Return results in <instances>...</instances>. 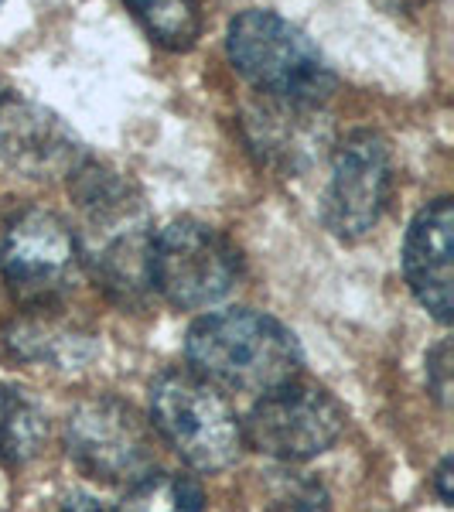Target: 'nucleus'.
Here are the masks:
<instances>
[{
    "mask_svg": "<svg viewBox=\"0 0 454 512\" xmlns=\"http://www.w3.org/2000/svg\"><path fill=\"white\" fill-rule=\"evenodd\" d=\"M72 202L79 209V256L89 263L96 284L110 301L140 304L151 294V216L144 198L127 178L99 164H82L69 178Z\"/></svg>",
    "mask_w": 454,
    "mask_h": 512,
    "instance_id": "nucleus-1",
    "label": "nucleus"
},
{
    "mask_svg": "<svg viewBox=\"0 0 454 512\" xmlns=\"http://www.w3.org/2000/svg\"><path fill=\"white\" fill-rule=\"evenodd\" d=\"M192 373L219 390L270 393L304 369V349L284 321L267 311L229 308L198 318L185 335Z\"/></svg>",
    "mask_w": 454,
    "mask_h": 512,
    "instance_id": "nucleus-2",
    "label": "nucleus"
},
{
    "mask_svg": "<svg viewBox=\"0 0 454 512\" xmlns=\"http://www.w3.org/2000/svg\"><path fill=\"white\" fill-rule=\"evenodd\" d=\"M226 52L233 69L267 99L318 106L335 93L338 79L325 55L277 11H243L229 24Z\"/></svg>",
    "mask_w": 454,
    "mask_h": 512,
    "instance_id": "nucleus-3",
    "label": "nucleus"
},
{
    "mask_svg": "<svg viewBox=\"0 0 454 512\" xmlns=\"http://www.w3.org/2000/svg\"><path fill=\"white\" fill-rule=\"evenodd\" d=\"M151 420L181 461L198 472H226L243 454V420L209 379L171 369L151 386Z\"/></svg>",
    "mask_w": 454,
    "mask_h": 512,
    "instance_id": "nucleus-4",
    "label": "nucleus"
},
{
    "mask_svg": "<svg viewBox=\"0 0 454 512\" xmlns=\"http://www.w3.org/2000/svg\"><path fill=\"white\" fill-rule=\"evenodd\" d=\"M243 274L239 250L219 229L198 219H175L151 236L147 277L171 308L202 311L233 294Z\"/></svg>",
    "mask_w": 454,
    "mask_h": 512,
    "instance_id": "nucleus-5",
    "label": "nucleus"
},
{
    "mask_svg": "<svg viewBox=\"0 0 454 512\" xmlns=\"http://www.w3.org/2000/svg\"><path fill=\"white\" fill-rule=\"evenodd\" d=\"M79 243L69 222L48 209H24L0 239V277L24 311H55L76 291Z\"/></svg>",
    "mask_w": 454,
    "mask_h": 512,
    "instance_id": "nucleus-6",
    "label": "nucleus"
},
{
    "mask_svg": "<svg viewBox=\"0 0 454 512\" xmlns=\"http://www.w3.org/2000/svg\"><path fill=\"white\" fill-rule=\"evenodd\" d=\"M349 414L325 386L291 383L260 393L243 420V444L284 465H297L325 454L342 437Z\"/></svg>",
    "mask_w": 454,
    "mask_h": 512,
    "instance_id": "nucleus-7",
    "label": "nucleus"
},
{
    "mask_svg": "<svg viewBox=\"0 0 454 512\" xmlns=\"http://www.w3.org/2000/svg\"><path fill=\"white\" fill-rule=\"evenodd\" d=\"M65 451L82 475L103 485H130L151 472L154 431L127 400L89 396L65 417Z\"/></svg>",
    "mask_w": 454,
    "mask_h": 512,
    "instance_id": "nucleus-8",
    "label": "nucleus"
},
{
    "mask_svg": "<svg viewBox=\"0 0 454 512\" xmlns=\"http://www.w3.org/2000/svg\"><path fill=\"white\" fill-rule=\"evenodd\" d=\"M393 195V158L390 144L376 130H352L335 144L332 175H328L321 219L328 233L359 243L383 219Z\"/></svg>",
    "mask_w": 454,
    "mask_h": 512,
    "instance_id": "nucleus-9",
    "label": "nucleus"
},
{
    "mask_svg": "<svg viewBox=\"0 0 454 512\" xmlns=\"http://www.w3.org/2000/svg\"><path fill=\"white\" fill-rule=\"evenodd\" d=\"M0 158L38 181L72 178L86 164L82 144L59 113L31 99L0 93Z\"/></svg>",
    "mask_w": 454,
    "mask_h": 512,
    "instance_id": "nucleus-10",
    "label": "nucleus"
},
{
    "mask_svg": "<svg viewBox=\"0 0 454 512\" xmlns=\"http://www.w3.org/2000/svg\"><path fill=\"white\" fill-rule=\"evenodd\" d=\"M451 250L454 209L451 198H437L410 222L407 243H403V274H407V284L414 291L417 304L441 325H448L454 311Z\"/></svg>",
    "mask_w": 454,
    "mask_h": 512,
    "instance_id": "nucleus-11",
    "label": "nucleus"
},
{
    "mask_svg": "<svg viewBox=\"0 0 454 512\" xmlns=\"http://www.w3.org/2000/svg\"><path fill=\"white\" fill-rule=\"evenodd\" d=\"M315 106L267 99L257 110L246 113L243 127L253 151L280 171H297L315 161L325 144V127L315 123Z\"/></svg>",
    "mask_w": 454,
    "mask_h": 512,
    "instance_id": "nucleus-12",
    "label": "nucleus"
},
{
    "mask_svg": "<svg viewBox=\"0 0 454 512\" xmlns=\"http://www.w3.org/2000/svg\"><path fill=\"white\" fill-rule=\"evenodd\" d=\"M45 437L48 417L35 393L18 383H0V465H28L45 448Z\"/></svg>",
    "mask_w": 454,
    "mask_h": 512,
    "instance_id": "nucleus-13",
    "label": "nucleus"
},
{
    "mask_svg": "<svg viewBox=\"0 0 454 512\" xmlns=\"http://www.w3.org/2000/svg\"><path fill=\"white\" fill-rule=\"evenodd\" d=\"M31 318L18 321V325L7 332V345L18 359L28 362H55V366H65V362H76L79 352L89 349L86 338L79 335L76 328H65L59 321L45 318V311H28Z\"/></svg>",
    "mask_w": 454,
    "mask_h": 512,
    "instance_id": "nucleus-14",
    "label": "nucleus"
},
{
    "mask_svg": "<svg viewBox=\"0 0 454 512\" xmlns=\"http://www.w3.org/2000/svg\"><path fill=\"white\" fill-rule=\"evenodd\" d=\"M205 492L195 478L178 472H147L117 502V512H202Z\"/></svg>",
    "mask_w": 454,
    "mask_h": 512,
    "instance_id": "nucleus-15",
    "label": "nucleus"
},
{
    "mask_svg": "<svg viewBox=\"0 0 454 512\" xmlns=\"http://www.w3.org/2000/svg\"><path fill=\"white\" fill-rule=\"evenodd\" d=\"M134 18L158 45L185 52L202 35V0H127Z\"/></svg>",
    "mask_w": 454,
    "mask_h": 512,
    "instance_id": "nucleus-16",
    "label": "nucleus"
},
{
    "mask_svg": "<svg viewBox=\"0 0 454 512\" xmlns=\"http://www.w3.org/2000/svg\"><path fill=\"white\" fill-rule=\"evenodd\" d=\"M263 506L267 512H328L332 495L318 478L304 472H270L263 482Z\"/></svg>",
    "mask_w": 454,
    "mask_h": 512,
    "instance_id": "nucleus-17",
    "label": "nucleus"
},
{
    "mask_svg": "<svg viewBox=\"0 0 454 512\" xmlns=\"http://www.w3.org/2000/svg\"><path fill=\"white\" fill-rule=\"evenodd\" d=\"M424 376H427V390L441 407H448L451 400V342H437L431 352H427V362H424Z\"/></svg>",
    "mask_w": 454,
    "mask_h": 512,
    "instance_id": "nucleus-18",
    "label": "nucleus"
},
{
    "mask_svg": "<svg viewBox=\"0 0 454 512\" xmlns=\"http://www.w3.org/2000/svg\"><path fill=\"white\" fill-rule=\"evenodd\" d=\"M451 482H454V458L448 454V458H444L441 465H437V472H434V489H437V499H441L444 506H451V502H454Z\"/></svg>",
    "mask_w": 454,
    "mask_h": 512,
    "instance_id": "nucleus-19",
    "label": "nucleus"
},
{
    "mask_svg": "<svg viewBox=\"0 0 454 512\" xmlns=\"http://www.w3.org/2000/svg\"><path fill=\"white\" fill-rule=\"evenodd\" d=\"M55 512H103V509H99V502L93 499V495L72 492V495H65V499L59 502V509H55Z\"/></svg>",
    "mask_w": 454,
    "mask_h": 512,
    "instance_id": "nucleus-20",
    "label": "nucleus"
},
{
    "mask_svg": "<svg viewBox=\"0 0 454 512\" xmlns=\"http://www.w3.org/2000/svg\"><path fill=\"white\" fill-rule=\"evenodd\" d=\"M0 4H4V0H0Z\"/></svg>",
    "mask_w": 454,
    "mask_h": 512,
    "instance_id": "nucleus-21",
    "label": "nucleus"
}]
</instances>
